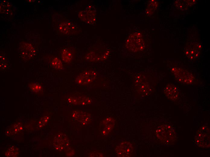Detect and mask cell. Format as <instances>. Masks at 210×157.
Returning a JSON list of instances; mask_svg holds the SVG:
<instances>
[{"label": "cell", "mask_w": 210, "mask_h": 157, "mask_svg": "<svg viewBox=\"0 0 210 157\" xmlns=\"http://www.w3.org/2000/svg\"><path fill=\"white\" fill-rule=\"evenodd\" d=\"M157 137L165 144L169 145L174 142L176 136L174 129L170 126L164 124L159 126L156 131Z\"/></svg>", "instance_id": "6da1fadb"}, {"label": "cell", "mask_w": 210, "mask_h": 157, "mask_svg": "<svg viewBox=\"0 0 210 157\" xmlns=\"http://www.w3.org/2000/svg\"><path fill=\"white\" fill-rule=\"evenodd\" d=\"M145 43L142 34L136 33L131 34L127 40L126 46L129 51L135 52L143 50Z\"/></svg>", "instance_id": "7a4b0ae2"}, {"label": "cell", "mask_w": 210, "mask_h": 157, "mask_svg": "<svg viewBox=\"0 0 210 157\" xmlns=\"http://www.w3.org/2000/svg\"><path fill=\"white\" fill-rule=\"evenodd\" d=\"M170 70L175 79L181 83L189 85L192 83L194 80V77L191 73L182 68L173 67Z\"/></svg>", "instance_id": "3957f363"}, {"label": "cell", "mask_w": 210, "mask_h": 157, "mask_svg": "<svg viewBox=\"0 0 210 157\" xmlns=\"http://www.w3.org/2000/svg\"><path fill=\"white\" fill-rule=\"evenodd\" d=\"M195 142L197 146L201 148L210 147V130L208 126H203L198 130Z\"/></svg>", "instance_id": "277c9868"}, {"label": "cell", "mask_w": 210, "mask_h": 157, "mask_svg": "<svg viewBox=\"0 0 210 157\" xmlns=\"http://www.w3.org/2000/svg\"><path fill=\"white\" fill-rule=\"evenodd\" d=\"M97 76L96 72L94 70H89L83 72L79 74L75 80L76 83L79 85H86L93 82Z\"/></svg>", "instance_id": "5b68a950"}, {"label": "cell", "mask_w": 210, "mask_h": 157, "mask_svg": "<svg viewBox=\"0 0 210 157\" xmlns=\"http://www.w3.org/2000/svg\"><path fill=\"white\" fill-rule=\"evenodd\" d=\"M202 46L200 44L195 43L187 46L185 50L186 56L189 59L193 60L198 58L200 55Z\"/></svg>", "instance_id": "8992f818"}, {"label": "cell", "mask_w": 210, "mask_h": 157, "mask_svg": "<svg viewBox=\"0 0 210 157\" xmlns=\"http://www.w3.org/2000/svg\"><path fill=\"white\" fill-rule=\"evenodd\" d=\"M133 149L132 144L129 142H124L117 147L116 152L119 156L129 157L133 152Z\"/></svg>", "instance_id": "52a82bcc"}, {"label": "cell", "mask_w": 210, "mask_h": 157, "mask_svg": "<svg viewBox=\"0 0 210 157\" xmlns=\"http://www.w3.org/2000/svg\"><path fill=\"white\" fill-rule=\"evenodd\" d=\"M95 12L94 8L91 6H88L86 9L79 13L80 18L83 21L91 24L95 21Z\"/></svg>", "instance_id": "ba28073f"}, {"label": "cell", "mask_w": 210, "mask_h": 157, "mask_svg": "<svg viewBox=\"0 0 210 157\" xmlns=\"http://www.w3.org/2000/svg\"><path fill=\"white\" fill-rule=\"evenodd\" d=\"M164 92L165 95L172 101L176 100L179 96V91L178 88L172 84H167L164 88Z\"/></svg>", "instance_id": "9c48e42d"}, {"label": "cell", "mask_w": 210, "mask_h": 157, "mask_svg": "<svg viewBox=\"0 0 210 157\" xmlns=\"http://www.w3.org/2000/svg\"><path fill=\"white\" fill-rule=\"evenodd\" d=\"M21 46V55L23 58L28 59L32 57L35 54V51L30 44L24 43Z\"/></svg>", "instance_id": "30bf717a"}, {"label": "cell", "mask_w": 210, "mask_h": 157, "mask_svg": "<svg viewBox=\"0 0 210 157\" xmlns=\"http://www.w3.org/2000/svg\"><path fill=\"white\" fill-rule=\"evenodd\" d=\"M59 30L62 33L68 34L75 33L77 30V27L70 21H65L60 24Z\"/></svg>", "instance_id": "8fae6325"}, {"label": "cell", "mask_w": 210, "mask_h": 157, "mask_svg": "<svg viewBox=\"0 0 210 157\" xmlns=\"http://www.w3.org/2000/svg\"><path fill=\"white\" fill-rule=\"evenodd\" d=\"M106 124L104 125V128L103 129L102 132L103 134L106 135L108 134L112 130L114 125V121L113 119L111 118H109L105 120Z\"/></svg>", "instance_id": "7c38bea8"}, {"label": "cell", "mask_w": 210, "mask_h": 157, "mask_svg": "<svg viewBox=\"0 0 210 157\" xmlns=\"http://www.w3.org/2000/svg\"><path fill=\"white\" fill-rule=\"evenodd\" d=\"M61 57L62 60L66 63H69L72 60L73 54L68 49H63L61 53Z\"/></svg>", "instance_id": "4fadbf2b"}, {"label": "cell", "mask_w": 210, "mask_h": 157, "mask_svg": "<svg viewBox=\"0 0 210 157\" xmlns=\"http://www.w3.org/2000/svg\"><path fill=\"white\" fill-rule=\"evenodd\" d=\"M51 64L53 68L57 69H61L63 66L61 60L57 57H55L53 58Z\"/></svg>", "instance_id": "5bb4252c"}, {"label": "cell", "mask_w": 210, "mask_h": 157, "mask_svg": "<svg viewBox=\"0 0 210 157\" xmlns=\"http://www.w3.org/2000/svg\"><path fill=\"white\" fill-rule=\"evenodd\" d=\"M29 88L31 90L35 92H40L42 90L41 85L36 82H32L29 85Z\"/></svg>", "instance_id": "9a60e30c"}, {"label": "cell", "mask_w": 210, "mask_h": 157, "mask_svg": "<svg viewBox=\"0 0 210 157\" xmlns=\"http://www.w3.org/2000/svg\"><path fill=\"white\" fill-rule=\"evenodd\" d=\"M18 155L17 149L14 146H12L5 153L6 156L9 157H15Z\"/></svg>", "instance_id": "2e32d148"}, {"label": "cell", "mask_w": 210, "mask_h": 157, "mask_svg": "<svg viewBox=\"0 0 210 157\" xmlns=\"http://www.w3.org/2000/svg\"><path fill=\"white\" fill-rule=\"evenodd\" d=\"M49 119V117L47 116L42 117L39 122V127L40 128H41L44 126L47 123Z\"/></svg>", "instance_id": "e0dca14e"}, {"label": "cell", "mask_w": 210, "mask_h": 157, "mask_svg": "<svg viewBox=\"0 0 210 157\" xmlns=\"http://www.w3.org/2000/svg\"><path fill=\"white\" fill-rule=\"evenodd\" d=\"M14 127L15 132L19 131L22 129V127L21 125L19 124H15Z\"/></svg>", "instance_id": "ac0fdd59"}]
</instances>
